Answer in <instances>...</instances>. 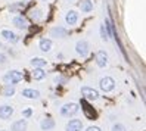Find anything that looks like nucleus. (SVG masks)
Listing matches in <instances>:
<instances>
[{
  "mask_svg": "<svg viewBox=\"0 0 146 131\" xmlns=\"http://www.w3.org/2000/svg\"><path fill=\"white\" fill-rule=\"evenodd\" d=\"M65 21H66V24H70V25L77 24V21H78V13H77L75 11H70L65 15Z\"/></svg>",
  "mask_w": 146,
  "mask_h": 131,
  "instance_id": "2eb2a0df",
  "label": "nucleus"
},
{
  "mask_svg": "<svg viewBox=\"0 0 146 131\" xmlns=\"http://www.w3.org/2000/svg\"><path fill=\"white\" fill-rule=\"evenodd\" d=\"M13 115V108L9 105H2L0 106V118L2 119H9Z\"/></svg>",
  "mask_w": 146,
  "mask_h": 131,
  "instance_id": "0eeeda50",
  "label": "nucleus"
},
{
  "mask_svg": "<svg viewBox=\"0 0 146 131\" xmlns=\"http://www.w3.org/2000/svg\"><path fill=\"white\" fill-rule=\"evenodd\" d=\"M22 78H24V74H22V72H19V71H9V72L3 77V81L13 85V84H16V83H19Z\"/></svg>",
  "mask_w": 146,
  "mask_h": 131,
  "instance_id": "f03ea898",
  "label": "nucleus"
},
{
  "mask_svg": "<svg viewBox=\"0 0 146 131\" xmlns=\"http://www.w3.org/2000/svg\"><path fill=\"white\" fill-rule=\"evenodd\" d=\"M46 59H43V58H33L31 59V65L34 68H43V66H46Z\"/></svg>",
  "mask_w": 146,
  "mask_h": 131,
  "instance_id": "412c9836",
  "label": "nucleus"
},
{
  "mask_svg": "<svg viewBox=\"0 0 146 131\" xmlns=\"http://www.w3.org/2000/svg\"><path fill=\"white\" fill-rule=\"evenodd\" d=\"M83 128V122L80 119H71L66 124V131H80Z\"/></svg>",
  "mask_w": 146,
  "mask_h": 131,
  "instance_id": "1a4fd4ad",
  "label": "nucleus"
},
{
  "mask_svg": "<svg viewBox=\"0 0 146 131\" xmlns=\"http://www.w3.org/2000/svg\"><path fill=\"white\" fill-rule=\"evenodd\" d=\"M31 115H33V110H31L30 108H28V109H24V110H22V116H24V118H30Z\"/></svg>",
  "mask_w": 146,
  "mask_h": 131,
  "instance_id": "5701e85b",
  "label": "nucleus"
},
{
  "mask_svg": "<svg viewBox=\"0 0 146 131\" xmlns=\"http://www.w3.org/2000/svg\"><path fill=\"white\" fill-rule=\"evenodd\" d=\"M81 96L84 97V100L94 102L99 99V91L92 89V87H81Z\"/></svg>",
  "mask_w": 146,
  "mask_h": 131,
  "instance_id": "7ed1b4c3",
  "label": "nucleus"
},
{
  "mask_svg": "<svg viewBox=\"0 0 146 131\" xmlns=\"http://www.w3.org/2000/svg\"><path fill=\"white\" fill-rule=\"evenodd\" d=\"M2 37L6 41H11V43H16V41H18V36H16L15 32L9 31V30H3L2 31Z\"/></svg>",
  "mask_w": 146,
  "mask_h": 131,
  "instance_id": "4468645a",
  "label": "nucleus"
},
{
  "mask_svg": "<svg viewBox=\"0 0 146 131\" xmlns=\"http://www.w3.org/2000/svg\"><path fill=\"white\" fill-rule=\"evenodd\" d=\"M22 96L27 97V99H38L40 97V91L34 90V89H25V90H22Z\"/></svg>",
  "mask_w": 146,
  "mask_h": 131,
  "instance_id": "ddd939ff",
  "label": "nucleus"
},
{
  "mask_svg": "<svg viewBox=\"0 0 146 131\" xmlns=\"http://www.w3.org/2000/svg\"><path fill=\"white\" fill-rule=\"evenodd\" d=\"M40 127H41V130L43 131H49V130H53V127H55V121L50 118V116H47V118H44L41 122H40Z\"/></svg>",
  "mask_w": 146,
  "mask_h": 131,
  "instance_id": "9b49d317",
  "label": "nucleus"
},
{
  "mask_svg": "<svg viewBox=\"0 0 146 131\" xmlns=\"http://www.w3.org/2000/svg\"><path fill=\"white\" fill-rule=\"evenodd\" d=\"M27 127H28L27 121H25V119H18V121H15L12 124L11 130L12 131H27Z\"/></svg>",
  "mask_w": 146,
  "mask_h": 131,
  "instance_id": "9d476101",
  "label": "nucleus"
},
{
  "mask_svg": "<svg viewBox=\"0 0 146 131\" xmlns=\"http://www.w3.org/2000/svg\"><path fill=\"white\" fill-rule=\"evenodd\" d=\"M50 34H52L53 37H59V38H62V37H65V36H66V30H65V28H62V27H55V28L50 30Z\"/></svg>",
  "mask_w": 146,
  "mask_h": 131,
  "instance_id": "dca6fc26",
  "label": "nucleus"
},
{
  "mask_svg": "<svg viewBox=\"0 0 146 131\" xmlns=\"http://www.w3.org/2000/svg\"><path fill=\"white\" fill-rule=\"evenodd\" d=\"M40 49H41L43 52H49L50 49H52V40L41 38V40H40Z\"/></svg>",
  "mask_w": 146,
  "mask_h": 131,
  "instance_id": "aec40b11",
  "label": "nucleus"
},
{
  "mask_svg": "<svg viewBox=\"0 0 146 131\" xmlns=\"http://www.w3.org/2000/svg\"><path fill=\"white\" fill-rule=\"evenodd\" d=\"M3 64H6V56L3 53H0V65H3Z\"/></svg>",
  "mask_w": 146,
  "mask_h": 131,
  "instance_id": "b1692460",
  "label": "nucleus"
},
{
  "mask_svg": "<svg viewBox=\"0 0 146 131\" xmlns=\"http://www.w3.org/2000/svg\"><path fill=\"white\" fill-rule=\"evenodd\" d=\"M86 131H102V130H100L99 127H89Z\"/></svg>",
  "mask_w": 146,
  "mask_h": 131,
  "instance_id": "393cba45",
  "label": "nucleus"
},
{
  "mask_svg": "<svg viewBox=\"0 0 146 131\" xmlns=\"http://www.w3.org/2000/svg\"><path fill=\"white\" fill-rule=\"evenodd\" d=\"M89 43L87 41H84V40H81V41H77V44H75V52L78 53L80 56H83V58H86L89 55Z\"/></svg>",
  "mask_w": 146,
  "mask_h": 131,
  "instance_id": "39448f33",
  "label": "nucleus"
},
{
  "mask_svg": "<svg viewBox=\"0 0 146 131\" xmlns=\"http://www.w3.org/2000/svg\"><path fill=\"white\" fill-rule=\"evenodd\" d=\"M44 77H46V71L43 68H36L33 71V78H34V80L38 81V80H43Z\"/></svg>",
  "mask_w": 146,
  "mask_h": 131,
  "instance_id": "6ab92c4d",
  "label": "nucleus"
},
{
  "mask_svg": "<svg viewBox=\"0 0 146 131\" xmlns=\"http://www.w3.org/2000/svg\"><path fill=\"white\" fill-rule=\"evenodd\" d=\"M2 93H3L5 97H12V96L15 94V87H13L12 84H6V85L3 87Z\"/></svg>",
  "mask_w": 146,
  "mask_h": 131,
  "instance_id": "f3484780",
  "label": "nucleus"
},
{
  "mask_svg": "<svg viewBox=\"0 0 146 131\" xmlns=\"http://www.w3.org/2000/svg\"><path fill=\"white\" fill-rule=\"evenodd\" d=\"M0 47H2V41H0Z\"/></svg>",
  "mask_w": 146,
  "mask_h": 131,
  "instance_id": "a878e982",
  "label": "nucleus"
},
{
  "mask_svg": "<svg viewBox=\"0 0 146 131\" xmlns=\"http://www.w3.org/2000/svg\"><path fill=\"white\" fill-rule=\"evenodd\" d=\"M81 109H83V112H84V115H86V118H89V119H96V112H94V109L92 110V108H90V105L86 102V100H81Z\"/></svg>",
  "mask_w": 146,
  "mask_h": 131,
  "instance_id": "423d86ee",
  "label": "nucleus"
},
{
  "mask_svg": "<svg viewBox=\"0 0 146 131\" xmlns=\"http://www.w3.org/2000/svg\"><path fill=\"white\" fill-rule=\"evenodd\" d=\"M80 106L77 103L71 102V103H65L64 106L61 108V115L62 116H66V118H70V116H74L77 112H78Z\"/></svg>",
  "mask_w": 146,
  "mask_h": 131,
  "instance_id": "f257e3e1",
  "label": "nucleus"
},
{
  "mask_svg": "<svg viewBox=\"0 0 146 131\" xmlns=\"http://www.w3.org/2000/svg\"><path fill=\"white\" fill-rule=\"evenodd\" d=\"M80 7H81V12L89 13V12L93 11V3L90 2V0H83V2L80 3Z\"/></svg>",
  "mask_w": 146,
  "mask_h": 131,
  "instance_id": "a211bd4d",
  "label": "nucleus"
},
{
  "mask_svg": "<svg viewBox=\"0 0 146 131\" xmlns=\"http://www.w3.org/2000/svg\"><path fill=\"white\" fill-rule=\"evenodd\" d=\"M13 25L16 28H19V30H25L28 27V22H27V19H25L24 16H15L13 18Z\"/></svg>",
  "mask_w": 146,
  "mask_h": 131,
  "instance_id": "f8f14e48",
  "label": "nucleus"
},
{
  "mask_svg": "<svg viewBox=\"0 0 146 131\" xmlns=\"http://www.w3.org/2000/svg\"><path fill=\"white\" fill-rule=\"evenodd\" d=\"M99 87H100V90H102V91H105V93L112 91V90H114V87H115L114 78H112V77H104V78L100 80V83H99Z\"/></svg>",
  "mask_w": 146,
  "mask_h": 131,
  "instance_id": "20e7f679",
  "label": "nucleus"
},
{
  "mask_svg": "<svg viewBox=\"0 0 146 131\" xmlns=\"http://www.w3.org/2000/svg\"><path fill=\"white\" fill-rule=\"evenodd\" d=\"M96 64L100 68H105L108 65V55H106V52H104V50H99L98 52V55H96Z\"/></svg>",
  "mask_w": 146,
  "mask_h": 131,
  "instance_id": "6e6552de",
  "label": "nucleus"
},
{
  "mask_svg": "<svg viewBox=\"0 0 146 131\" xmlns=\"http://www.w3.org/2000/svg\"><path fill=\"white\" fill-rule=\"evenodd\" d=\"M112 131H125V127L123 124H115L112 127Z\"/></svg>",
  "mask_w": 146,
  "mask_h": 131,
  "instance_id": "4be33fe9",
  "label": "nucleus"
}]
</instances>
